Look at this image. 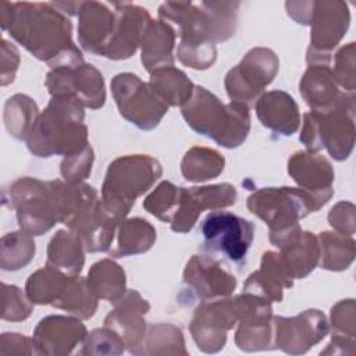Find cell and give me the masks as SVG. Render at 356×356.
I'll return each mask as SVG.
<instances>
[{"mask_svg": "<svg viewBox=\"0 0 356 356\" xmlns=\"http://www.w3.org/2000/svg\"><path fill=\"white\" fill-rule=\"evenodd\" d=\"M51 4L14 3L10 19V35L29 49L36 57L49 60L74 47L71 43V24Z\"/></svg>", "mask_w": 356, "mask_h": 356, "instance_id": "6da1fadb", "label": "cell"}, {"mask_svg": "<svg viewBox=\"0 0 356 356\" xmlns=\"http://www.w3.org/2000/svg\"><path fill=\"white\" fill-rule=\"evenodd\" d=\"M195 89V102L182 110L188 125L222 146H238L249 131L248 106L241 102L224 106L204 88L197 86Z\"/></svg>", "mask_w": 356, "mask_h": 356, "instance_id": "7a4b0ae2", "label": "cell"}, {"mask_svg": "<svg viewBox=\"0 0 356 356\" xmlns=\"http://www.w3.org/2000/svg\"><path fill=\"white\" fill-rule=\"evenodd\" d=\"M202 234L206 249L242 263L253 239V224L228 211H214L204 218Z\"/></svg>", "mask_w": 356, "mask_h": 356, "instance_id": "3957f363", "label": "cell"}, {"mask_svg": "<svg viewBox=\"0 0 356 356\" xmlns=\"http://www.w3.org/2000/svg\"><path fill=\"white\" fill-rule=\"evenodd\" d=\"M49 90L54 96H70L76 90L78 99L83 100L90 107H99L104 102L103 78L92 65H82L79 70L72 71L65 65H58L47 76Z\"/></svg>", "mask_w": 356, "mask_h": 356, "instance_id": "277c9868", "label": "cell"}, {"mask_svg": "<svg viewBox=\"0 0 356 356\" xmlns=\"http://www.w3.org/2000/svg\"><path fill=\"white\" fill-rule=\"evenodd\" d=\"M257 114L264 127L291 135L299 124L298 107L291 96L284 92L264 95L257 104Z\"/></svg>", "mask_w": 356, "mask_h": 356, "instance_id": "5b68a950", "label": "cell"}, {"mask_svg": "<svg viewBox=\"0 0 356 356\" xmlns=\"http://www.w3.org/2000/svg\"><path fill=\"white\" fill-rule=\"evenodd\" d=\"M174 43V32L165 22L149 21L143 36L142 61L152 71V67H163L161 64L172 63L171 49Z\"/></svg>", "mask_w": 356, "mask_h": 356, "instance_id": "8992f818", "label": "cell"}, {"mask_svg": "<svg viewBox=\"0 0 356 356\" xmlns=\"http://www.w3.org/2000/svg\"><path fill=\"white\" fill-rule=\"evenodd\" d=\"M318 8L316 10V15L313 18V36L312 43L318 50H328L332 46L337 44V42L342 38L343 32L348 28L349 19L332 22L335 17H338L346 7V4H342L341 10H335L337 3H317Z\"/></svg>", "mask_w": 356, "mask_h": 356, "instance_id": "52a82bcc", "label": "cell"}, {"mask_svg": "<svg viewBox=\"0 0 356 356\" xmlns=\"http://www.w3.org/2000/svg\"><path fill=\"white\" fill-rule=\"evenodd\" d=\"M152 88L165 102L171 104H182L191 97L192 83L185 74L171 67L157 70L152 76Z\"/></svg>", "mask_w": 356, "mask_h": 356, "instance_id": "ba28073f", "label": "cell"}, {"mask_svg": "<svg viewBox=\"0 0 356 356\" xmlns=\"http://www.w3.org/2000/svg\"><path fill=\"white\" fill-rule=\"evenodd\" d=\"M331 78L332 76L327 68H310L307 71L302 83V92L310 106H330L332 99L337 102L345 96L342 95L339 99H337L338 90Z\"/></svg>", "mask_w": 356, "mask_h": 356, "instance_id": "9c48e42d", "label": "cell"}]
</instances>
